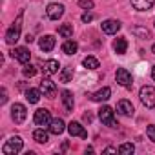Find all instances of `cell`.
<instances>
[{
	"label": "cell",
	"instance_id": "6da1fadb",
	"mask_svg": "<svg viewBox=\"0 0 155 155\" xmlns=\"http://www.w3.org/2000/svg\"><path fill=\"white\" fill-rule=\"evenodd\" d=\"M20 31H22V13L17 17V20L13 22V26L8 29V33H6V42H8L9 46H13V44L20 38Z\"/></svg>",
	"mask_w": 155,
	"mask_h": 155
},
{
	"label": "cell",
	"instance_id": "7a4b0ae2",
	"mask_svg": "<svg viewBox=\"0 0 155 155\" xmlns=\"http://www.w3.org/2000/svg\"><path fill=\"white\" fill-rule=\"evenodd\" d=\"M22 146H24V140L18 135H15L9 140H6V144L2 146V153L4 155H15V153H18L22 150Z\"/></svg>",
	"mask_w": 155,
	"mask_h": 155
},
{
	"label": "cell",
	"instance_id": "3957f363",
	"mask_svg": "<svg viewBox=\"0 0 155 155\" xmlns=\"http://www.w3.org/2000/svg\"><path fill=\"white\" fill-rule=\"evenodd\" d=\"M139 97L146 108H155V88L153 86H142L139 91Z\"/></svg>",
	"mask_w": 155,
	"mask_h": 155
},
{
	"label": "cell",
	"instance_id": "277c9868",
	"mask_svg": "<svg viewBox=\"0 0 155 155\" xmlns=\"http://www.w3.org/2000/svg\"><path fill=\"white\" fill-rule=\"evenodd\" d=\"M99 119H101L102 124H106V126H110V128H117V126H119L117 120H115L113 110H111L110 106H102V108L99 110Z\"/></svg>",
	"mask_w": 155,
	"mask_h": 155
},
{
	"label": "cell",
	"instance_id": "5b68a950",
	"mask_svg": "<svg viewBox=\"0 0 155 155\" xmlns=\"http://www.w3.org/2000/svg\"><path fill=\"white\" fill-rule=\"evenodd\" d=\"M33 120H35V124L37 126H40V128H46V126H49L51 124V113L46 110V108H38L37 111H35V115H33Z\"/></svg>",
	"mask_w": 155,
	"mask_h": 155
},
{
	"label": "cell",
	"instance_id": "8992f818",
	"mask_svg": "<svg viewBox=\"0 0 155 155\" xmlns=\"http://www.w3.org/2000/svg\"><path fill=\"white\" fill-rule=\"evenodd\" d=\"M115 79H117V82H119L122 88H131V86H133L131 73H130L126 68H119V69H117V73H115Z\"/></svg>",
	"mask_w": 155,
	"mask_h": 155
},
{
	"label": "cell",
	"instance_id": "52a82bcc",
	"mask_svg": "<svg viewBox=\"0 0 155 155\" xmlns=\"http://www.w3.org/2000/svg\"><path fill=\"white\" fill-rule=\"evenodd\" d=\"M26 117H28V110H26L24 104L17 102V104L11 106V119L15 120V124H22L26 120Z\"/></svg>",
	"mask_w": 155,
	"mask_h": 155
},
{
	"label": "cell",
	"instance_id": "ba28073f",
	"mask_svg": "<svg viewBox=\"0 0 155 155\" xmlns=\"http://www.w3.org/2000/svg\"><path fill=\"white\" fill-rule=\"evenodd\" d=\"M40 91H42V95L48 97V99H55V97H57V86H55V82H51L49 79H42V81H40Z\"/></svg>",
	"mask_w": 155,
	"mask_h": 155
},
{
	"label": "cell",
	"instance_id": "9c48e42d",
	"mask_svg": "<svg viewBox=\"0 0 155 155\" xmlns=\"http://www.w3.org/2000/svg\"><path fill=\"white\" fill-rule=\"evenodd\" d=\"M11 57L13 58H17L20 64H29V60H31V53H29V49L28 48H15L13 51H11Z\"/></svg>",
	"mask_w": 155,
	"mask_h": 155
},
{
	"label": "cell",
	"instance_id": "30bf717a",
	"mask_svg": "<svg viewBox=\"0 0 155 155\" xmlns=\"http://www.w3.org/2000/svg\"><path fill=\"white\" fill-rule=\"evenodd\" d=\"M68 131L71 137H81V139H88V131L84 130V126L81 122H69L68 124Z\"/></svg>",
	"mask_w": 155,
	"mask_h": 155
},
{
	"label": "cell",
	"instance_id": "8fae6325",
	"mask_svg": "<svg viewBox=\"0 0 155 155\" xmlns=\"http://www.w3.org/2000/svg\"><path fill=\"white\" fill-rule=\"evenodd\" d=\"M60 71V64H58V60H55V58H49V60H46L44 64H42V73L46 75V77H51V75H55V73H58Z\"/></svg>",
	"mask_w": 155,
	"mask_h": 155
},
{
	"label": "cell",
	"instance_id": "7c38bea8",
	"mask_svg": "<svg viewBox=\"0 0 155 155\" xmlns=\"http://www.w3.org/2000/svg\"><path fill=\"white\" fill-rule=\"evenodd\" d=\"M46 15H48V18H51V20H58V18L64 15V6H62V4H49L48 9H46Z\"/></svg>",
	"mask_w": 155,
	"mask_h": 155
},
{
	"label": "cell",
	"instance_id": "4fadbf2b",
	"mask_svg": "<svg viewBox=\"0 0 155 155\" xmlns=\"http://www.w3.org/2000/svg\"><path fill=\"white\" fill-rule=\"evenodd\" d=\"M101 28H102V31H104L106 35H115L122 26H120V22H119V20L108 18V20H104V22H102V26H101Z\"/></svg>",
	"mask_w": 155,
	"mask_h": 155
},
{
	"label": "cell",
	"instance_id": "5bb4252c",
	"mask_svg": "<svg viewBox=\"0 0 155 155\" xmlns=\"http://www.w3.org/2000/svg\"><path fill=\"white\" fill-rule=\"evenodd\" d=\"M117 111H119L120 115H124V117H131V115L135 113V108H133V104H131L130 101L122 99V101L117 102Z\"/></svg>",
	"mask_w": 155,
	"mask_h": 155
},
{
	"label": "cell",
	"instance_id": "9a60e30c",
	"mask_svg": "<svg viewBox=\"0 0 155 155\" xmlns=\"http://www.w3.org/2000/svg\"><path fill=\"white\" fill-rule=\"evenodd\" d=\"M55 44H57V40H55V37L53 35H44V37H40V40H38V48L42 49V51H51L53 48H55Z\"/></svg>",
	"mask_w": 155,
	"mask_h": 155
},
{
	"label": "cell",
	"instance_id": "2e32d148",
	"mask_svg": "<svg viewBox=\"0 0 155 155\" xmlns=\"http://www.w3.org/2000/svg\"><path fill=\"white\" fill-rule=\"evenodd\" d=\"M111 97V90L110 88H101L99 91H95L93 95H90V99L93 101V102H104V101H108Z\"/></svg>",
	"mask_w": 155,
	"mask_h": 155
},
{
	"label": "cell",
	"instance_id": "e0dca14e",
	"mask_svg": "<svg viewBox=\"0 0 155 155\" xmlns=\"http://www.w3.org/2000/svg\"><path fill=\"white\" fill-rule=\"evenodd\" d=\"M130 2L137 11H148L153 8V0H130Z\"/></svg>",
	"mask_w": 155,
	"mask_h": 155
},
{
	"label": "cell",
	"instance_id": "ac0fdd59",
	"mask_svg": "<svg viewBox=\"0 0 155 155\" xmlns=\"http://www.w3.org/2000/svg\"><path fill=\"white\" fill-rule=\"evenodd\" d=\"M48 128H49V133H53V135H60V133L66 130V124H64L62 119H53L51 124H49Z\"/></svg>",
	"mask_w": 155,
	"mask_h": 155
},
{
	"label": "cell",
	"instance_id": "d6986e66",
	"mask_svg": "<svg viewBox=\"0 0 155 155\" xmlns=\"http://www.w3.org/2000/svg\"><path fill=\"white\" fill-rule=\"evenodd\" d=\"M113 49H115V53H117V55H124V53H126V49H128V40H126L124 37L115 38V40H113Z\"/></svg>",
	"mask_w": 155,
	"mask_h": 155
},
{
	"label": "cell",
	"instance_id": "ffe728a7",
	"mask_svg": "<svg viewBox=\"0 0 155 155\" xmlns=\"http://www.w3.org/2000/svg\"><path fill=\"white\" fill-rule=\"evenodd\" d=\"M33 139H35L38 144H46V142L49 140V133H48L44 128H38V130L33 131Z\"/></svg>",
	"mask_w": 155,
	"mask_h": 155
},
{
	"label": "cell",
	"instance_id": "44dd1931",
	"mask_svg": "<svg viewBox=\"0 0 155 155\" xmlns=\"http://www.w3.org/2000/svg\"><path fill=\"white\" fill-rule=\"evenodd\" d=\"M62 102H64V108H66L68 111H71V110H73V106H75L73 93H71V91H68V90H64V91H62Z\"/></svg>",
	"mask_w": 155,
	"mask_h": 155
},
{
	"label": "cell",
	"instance_id": "7402d4cb",
	"mask_svg": "<svg viewBox=\"0 0 155 155\" xmlns=\"http://www.w3.org/2000/svg\"><path fill=\"white\" fill-rule=\"evenodd\" d=\"M77 49H79V44H77L75 40H66V42L62 44V51H64L66 55H75Z\"/></svg>",
	"mask_w": 155,
	"mask_h": 155
},
{
	"label": "cell",
	"instance_id": "603a6c76",
	"mask_svg": "<svg viewBox=\"0 0 155 155\" xmlns=\"http://www.w3.org/2000/svg\"><path fill=\"white\" fill-rule=\"evenodd\" d=\"M40 95H42L40 88H38V90H33V88H29V90L26 91V99H28L31 104H37V102L40 101Z\"/></svg>",
	"mask_w": 155,
	"mask_h": 155
},
{
	"label": "cell",
	"instance_id": "cb8c5ba5",
	"mask_svg": "<svg viewBox=\"0 0 155 155\" xmlns=\"http://www.w3.org/2000/svg\"><path fill=\"white\" fill-rule=\"evenodd\" d=\"M58 79L60 82H69L73 79V68H62L58 71Z\"/></svg>",
	"mask_w": 155,
	"mask_h": 155
},
{
	"label": "cell",
	"instance_id": "d4e9b609",
	"mask_svg": "<svg viewBox=\"0 0 155 155\" xmlns=\"http://www.w3.org/2000/svg\"><path fill=\"white\" fill-rule=\"evenodd\" d=\"M82 66L84 68H88V69H99V60L95 58V57H86L84 60H82Z\"/></svg>",
	"mask_w": 155,
	"mask_h": 155
},
{
	"label": "cell",
	"instance_id": "484cf974",
	"mask_svg": "<svg viewBox=\"0 0 155 155\" xmlns=\"http://www.w3.org/2000/svg\"><path fill=\"white\" fill-rule=\"evenodd\" d=\"M58 35L64 37V38H71V35H73V28H71V24H62V26L58 28Z\"/></svg>",
	"mask_w": 155,
	"mask_h": 155
},
{
	"label": "cell",
	"instance_id": "4316f807",
	"mask_svg": "<svg viewBox=\"0 0 155 155\" xmlns=\"http://www.w3.org/2000/svg\"><path fill=\"white\" fill-rule=\"evenodd\" d=\"M137 37H140V38H150V31L146 29V28H140V26H135L133 29H131Z\"/></svg>",
	"mask_w": 155,
	"mask_h": 155
},
{
	"label": "cell",
	"instance_id": "83f0119b",
	"mask_svg": "<svg viewBox=\"0 0 155 155\" xmlns=\"http://www.w3.org/2000/svg\"><path fill=\"white\" fill-rule=\"evenodd\" d=\"M135 151V146L131 144V142H124L120 148H119V153H122V155H130V153H133Z\"/></svg>",
	"mask_w": 155,
	"mask_h": 155
},
{
	"label": "cell",
	"instance_id": "f1b7e54d",
	"mask_svg": "<svg viewBox=\"0 0 155 155\" xmlns=\"http://www.w3.org/2000/svg\"><path fill=\"white\" fill-rule=\"evenodd\" d=\"M22 73H24V77H35V73H37V68L35 66H31V64H24V69H22Z\"/></svg>",
	"mask_w": 155,
	"mask_h": 155
},
{
	"label": "cell",
	"instance_id": "f546056e",
	"mask_svg": "<svg viewBox=\"0 0 155 155\" xmlns=\"http://www.w3.org/2000/svg\"><path fill=\"white\" fill-rule=\"evenodd\" d=\"M79 6L82 8V9H93V0H79Z\"/></svg>",
	"mask_w": 155,
	"mask_h": 155
},
{
	"label": "cell",
	"instance_id": "4dcf8cb0",
	"mask_svg": "<svg viewBox=\"0 0 155 155\" xmlns=\"http://www.w3.org/2000/svg\"><path fill=\"white\" fill-rule=\"evenodd\" d=\"M146 135H148V139H150L151 142H155V126H153V124H150V126L146 128Z\"/></svg>",
	"mask_w": 155,
	"mask_h": 155
},
{
	"label": "cell",
	"instance_id": "1f68e13d",
	"mask_svg": "<svg viewBox=\"0 0 155 155\" xmlns=\"http://www.w3.org/2000/svg\"><path fill=\"white\" fill-rule=\"evenodd\" d=\"M8 102V91H6V88H2L0 90V104H6Z\"/></svg>",
	"mask_w": 155,
	"mask_h": 155
},
{
	"label": "cell",
	"instance_id": "d6a6232c",
	"mask_svg": "<svg viewBox=\"0 0 155 155\" xmlns=\"http://www.w3.org/2000/svg\"><path fill=\"white\" fill-rule=\"evenodd\" d=\"M81 20H82V22H84V24H88V22H91V20H93V15H91V13H88V11H86V13H84V15H82V17H81Z\"/></svg>",
	"mask_w": 155,
	"mask_h": 155
},
{
	"label": "cell",
	"instance_id": "836d02e7",
	"mask_svg": "<svg viewBox=\"0 0 155 155\" xmlns=\"http://www.w3.org/2000/svg\"><path fill=\"white\" fill-rule=\"evenodd\" d=\"M119 150L117 148H113V146H108V148H104V151L102 153H117Z\"/></svg>",
	"mask_w": 155,
	"mask_h": 155
},
{
	"label": "cell",
	"instance_id": "e575fe53",
	"mask_svg": "<svg viewBox=\"0 0 155 155\" xmlns=\"http://www.w3.org/2000/svg\"><path fill=\"white\" fill-rule=\"evenodd\" d=\"M26 42H33V37L31 35H26Z\"/></svg>",
	"mask_w": 155,
	"mask_h": 155
},
{
	"label": "cell",
	"instance_id": "d590c367",
	"mask_svg": "<svg viewBox=\"0 0 155 155\" xmlns=\"http://www.w3.org/2000/svg\"><path fill=\"white\" fill-rule=\"evenodd\" d=\"M151 77H153V81H155V66L151 68Z\"/></svg>",
	"mask_w": 155,
	"mask_h": 155
},
{
	"label": "cell",
	"instance_id": "8d00e7d4",
	"mask_svg": "<svg viewBox=\"0 0 155 155\" xmlns=\"http://www.w3.org/2000/svg\"><path fill=\"white\" fill-rule=\"evenodd\" d=\"M151 51H153V55H155V44H153V46H151Z\"/></svg>",
	"mask_w": 155,
	"mask_h": 155
}]
</instances>
